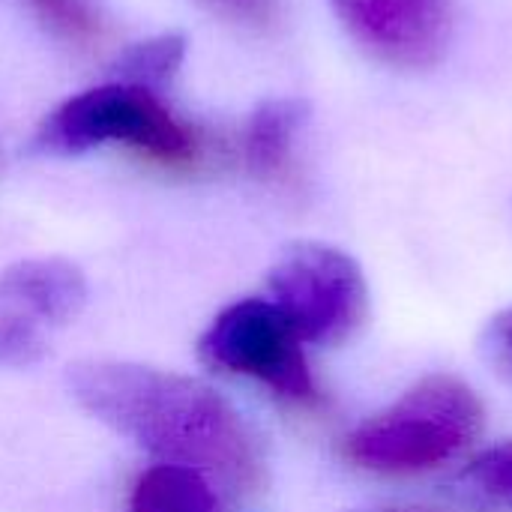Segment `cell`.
I'll use <instances>...</instances> for the list:
<instances>
[{"mask_svg":"<svg viewBox=\"0 0 512 512\" xmlns=\"http://www.w3.org/2000/svg\"><path fill=\"white\" fill-rule=\"evenodd\" d=\"M210 12L231 24L264 30L276 21V0H201Z\"/></svg>","mask_w":512,"mask_h":512,"instance_id":"obj_14","label":"cell"},{"mask_svg":"<svg viewBox=\"0 0 512 512\" xmlns=\"http://www.w3.org/2000/svg\"><path fill=\"white\" fill-rule=\"evenodd\" d=\"M465 480L483 495L512 504V441L498 444L486 450L483 456H477L465 468Z\"/></svg>","mask_w":512,"mask_h":512,"instance_id":"obj_13","label":"cell"},{"mask_svg":"<svg viewBox=\"0 0 512 512\" xmlns=\"http://www.w3.org/2000/svg\"><path fill=\"white\" fill-rule=\"evenodd\" d=\"M270 303L294 324L303 342L339 345L354 336L369 312L360 264L336 246L291 243L267 276Z\"/></svg>","mask_w":512,"mask_h":512,"instance_id":"obj_4","label":"cell"},{"mask_svg":"<svg viewBox=\"0 0 512 512\" xmlns=\"http://www.w3.org/2000/svg\"><path fill=\"white\" fill-rule=\"evenodd\" d=\"M132 512H216V492L198 471L156 465L135 483Z\"/></svg>","mask_w":512,"mask_h":512,"instance_id":"obj_9","label":"cell"},{"mask_svg":"<svg viewBox=\"0 0 512 512\" xmlns=\"http://www.w3.org/2000/svg\"><path fill=\"white\" fill-rule=\"evenodd\" d=\"M87 303V279L66 258H27L0 273V306L36 321L60 327L78 318Z\"/></svg>","mask_w":512,"mask_h":512,"instance_id":"obj_7","label":"cell"},{"mask_svg":"<svg viewBox=\"0 0 512 512\" xmlns=\"http://www.w3.org/2000/svg\"><path fill=\"white\" fill-rule=\"evenodd\" d=\"M30 12L60 39L66 42H93L102 27L99 15L90 9L87 0H21Z\"/></svg>","mask_w":512,"mask_h":512,"instance_id":"obj_11","label":"cell"},{"mask_svg":"<svg viewBox=\"0 0 512 512\" xmlns=\"http://www.w3.org/2000/svg\"><path fill=\"white\" fill-rule=\"evenodd\" d=\"M72 399L159 465L198 471L228 495L264 483L258 435L210 384L138 363L87 360L69 369Z\"/></svg>","mask_w":512,"mask_h":512,"instance_id":"obj_1","label":"cell"},{"mask_svg":"<svg viewBox=\"0 0 512 512\" xmlns=\"http://www.w3.org/2000/svg\"><path fill=\"white\" fill-rule=\"evenodd\" d=\"M330 6L345 30L387 66H432L447 45V0H330Z\"/></svg>","mask_w":512,"mask_h":512,"instance_id":"obj_6","label":"cell"},{"mask_svg":"<svg viewBox=\"0 0 512 512\" xmlns=\"http://www.w3.org/2000/svg\"><path fill=\"white\" fill-rule=\"evenodd\" d=\"M306 123V102L294 96H279L261 102L240 138L243 162L261 180H285L294 165L297 132Z\"/></svg>","mask_w":512,"mask_h":512,"instance_id":"obj_8","label":"cell"},{"mask_svg":"<svg viewBox=\"0 0 512 512\" xmlns=\"http://www.w3.org/2000/svg\"><path fill=\"white\" fill-rule=\"evenodd\" d=\"M48 351L42 327L6 306H0V366H36Z\"/></svg>","mask_w":512,"mask_h":512,"instance_id":"obj_12","label":"cell"},{"mask_svg":"<svg viewBox=\"0 0 512 512\" xmlns=\"http://www.w3.org/2000/svg\"><path fill=\"white\" fill-rule=\"evenodd\" d=\"M198 357L222 372L267 384L276 396L309 405L318 387L294 324L270 300H240L216 315L198 342Z\"/></svg>","mask_w":512,"mask_h":512,"instance_id":"obj_5","label":"cell"},{"mask_svg":"<svg viewBox=\"0 0 512 512\" xmlns=\"http://www.w3.org/2000/svg\"><path fill=\"white\" fill-rule=\"evenodd\" d=\"M486 408L456 375H429L345 438V456L372 474H426L465 453L483 432Z\"/></svg>","mask_w":512,"mask_h":512,"instance_id":"obj_2","label":"cell"},{"mask_svg":"<svg viewBox=\"0 0 512 512\" xmlns=\"http://www.w3.org/2000/svg\"><path fill=\"white\" fill-rule=\"evenodd\" d=\"M489 339H492L495 351H498L504 360H510L512 363V309H507V312H501V315L492 318V324H489Z\"/></svg>","mask_w":512,"mask_h":512,"instance_id":"obj_15","label":"cell"},{"mask_svg":"<svg viewBox=\"0 0 512 512\" xmlns=\"http://www.w3.org/2000/svg\"><path fill=\"white\" fill-rule=\"evenodd\" d=\"M186 60V39L180 33H159L129 45L117 57V81L159 90L168 84Z\"/></svg>","mask_w":512,"mask_h":512,"instance_id":"obj_10","label":"cell"},{"mask_svg":"<svg viewBox=\"0 0 512 512\" xmlns=\"http://www.w3.org/2000/svg\"><path fill=\"white\" fill-rule=\"evenodd\" d=\"M96 147H126L168 168L201 159V135L183 123L156 90L111 81L63 99L45 114L33 150L45 156H78Z\"/></svg>","mask_w":512,"mask_h":512,"instance_id":"obj_3","label":"cell"}]
</instances>
